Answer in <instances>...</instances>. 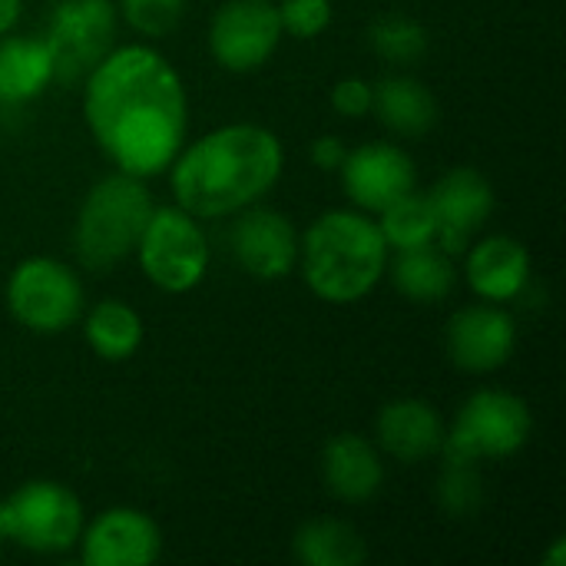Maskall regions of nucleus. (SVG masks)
Returning <instances> with one entry per match:
<instances>
[{
  "label": "nucleus",
  "instance_id": "nucleus-1",
  "mask_svg": "<svg viewBox=\"0 0 566 566\" xmlns=\"http://www.w3.org/2000/svg\"><path fill=\"white\" fill-rule=\"evenodd\" d=\"M83 116L119 172L159 176L186 143L189 103L182 76L153 46H116L86 73Z\"/></svg>",
  "mask_w": 566,
  "mask_h": 566
},
{
  "label": "nucleus",
  "instance_id": "nucleus-2",
  "mask_svg": "<svg viewBox=\"0 0 566 566\" xmlns=\"http://www.w3.org/2000/svg\"><path fill=\"white\" fill-rule=\"evenodd\" d=\"M285 169L282 139L255 123L219 126L196 143H182L169 163L176 206L196 219H226L275 189Z\"/></svg>",
  "mask_w": 566,
  "mask_h": 566
},
{
  "label": "nucleus",
  "instance_id": "nucleus-3",
  "mask_svg": "<svg viewBox=\"0 0 566 566\" xmlns=\"http://www.w3.org/2000/svg\"><path fill=\"white\" fill-rule=\"evenodd\" d=\"M388 242L375 219L358 209L322 212L298 239V265L312 295L352 305L371 295L388 272Z\"/></svg>",
  "mask_w": 566,
  "mask_h": 566
},
{
  "label": "nucleus",
  "instance_id": "nucleus-4",
  "mask_svg": "<svg viewBox=\"0 0 566 566\" xmlns=\"http://www.w3.org/2000/svg\"><path fill=\"white\" fill-rule=\"evenodd\" d=\"M153 196L139 176L113 172L99 179L80 212L73 229V249L86 272H109L136 252V242L153 216Z\"/></svg>",
  "mask_w": 566,
  "mask_h": 566
},
{
  "label": "nucleus",
  "instance_id": "nucleus-5",
  "mask_svg": "<svg viewBox=\"0 0 566 566\" xmlns=\"http://www.w3.org/2000/svg\"><path fill=\"white\" fill-rule=\"evenodd\" d=\"M534 431V415L527 401L504 388H481L474 391L454 424L444 431L441 454L444 461L478 464V461H501L517 454Z\"/></svg>",
  "mask_w": 566,
  "mask_h": 566
},
{
  "label": "nucleus",
  "instance_id": "nucleus-6",
  "mask_svg": "<svg viewBox=\"0 0 566 566\" xmlns=\"http://www.w3.org/2000/svg\"><path fill=\"white\" fill-rule=\"evenodd\" d=\"M143 275L169 295L192 292L209 269V239L196 216L179 206L153 209L136 252Z\"/></svg>",
  "mask_w": 566,
  "mask_h": 566
},
{
  "label": "nucleus",
  "instance_id": "nucleus-7",
  "mask_svg": "<svg viewBox=\"0 0 566 566\" xmlns=\"http://www.w3.org/2000/svg\"><path fill=\"white\" fill-rule=\"evenodd\" d=\"M7 541L30 554H66L83 534V504L60 481H27L3 501Z\"/></svg>",
  "mask_w": 566,
  "mask_h": 566
},
{
  "label": "nucleus",
  "instance_id": "nucleus-8",
  "mask_svg": "<svg viewBox=\"0 0 566 566\" xmlns=\"http://www.w3.org/2000/svg\"><path fill=\"white\" fill-rule=\"evenodd\" d=\"M7 308L23 328L60 335L83 315V282L60 259H23L7 279Z\"/></svg>",
  "mask_w": 566,
  "mask_h": 566
},
{
  "label": "nucleus",
  "instance_id": "nucleus-9",
  "mask_svg": "<svg viewBox=\"0 0 566 566\" xmlns=\"http://www.w3.org/2000/svg\"><path fill=\"white\" fill-rule=\"evenodd\" d=\"M113 0H56L43 30V43L53 56L56 80L73 83L86 76L113 50Z\"/></svg>",
  "mask_w": 566,
  "mask_h": 566
},
{
  "label": "nucleus",
  "instance_id": "nucleus-10",
  "mask_svg": "<svg viewBox=\"0 0 566 566\" xmlns=\"http://www.w3.org/2000/svg\"><path fill=\"white\" fill-rule=\"evenodd\" d=\"M282 43L272 0H226L209 20V53L229 73L262 70Z\"/></svg>",
  "mask_w": 566,
  "mask_h": 566
},
{
  "label": "nucleus",
  "instance_id": "nucleus-11",
  "mask_svg": "<svg viewBox=\"0 0 566 566\" xmlns=\"http://www.w3.org/2000/svg\"><path fill=\"white\" fill-rule=\"evenodd\" d=\"M517 345L514 315L497 302H478L458 308L444 325V352L454 368L468 375H491L511 361Z\"/></svg>",
  "mask_w": 566,
  "mask_h": 566
},
{
  "label": "nucleus",
  "instance_id": "nucleus-12",
  "mask_svg": "<svg viewBox=\"0 0 566 566\" xmlns=\"http://www.w3.org/2000/svg\"><path fill=\"white\" fill-rule=\"evenodd\" d=\"M239 219L232 222V255L239 269L259 282H279L295 272L298 265V229L295 222L265 206H249L235 212Z\"/></svg>",
  "mask_w": 566,
  "mask_h": 566
},
{
  "label": "nucleus",
  "instance_id": "nucleus-13",
  "mask_svg": "<svg viewBox=\"0 0 566 566\" xmlns=\"http://www.w3.org/2000/svg\"><path fill=\"white\" fill-rule=\"evenodd\" d=\"M76 547L86 566H153L163 554V534L149 514L109 507L83 524Z\"/></svg>",
  "mask_w": 566,
  "mask_h": 566
},
{
  "label": "nucleus",
  "instance_id": "nucleus-14",
  "mask_svg": "<svg viewBox=\"0 0 566 566\" xmlns=\"http://www.w3.org/2000/svg\"><path fill=\"white\" fill-rule=\"evenodd\" d=\"M342 189L361 212H381L388 202L415 189L418 169L405 146L398 143H361L348 149L342 163Z\"/></svg>",
  "mask_w": 566,
  "mask_h": 566
},
{
  "label": "nucleus",
  "instance_id": "nucleus-15",
  "mask_svg": "<svg viewBox=\"0 0 566 566\" xmlns=\"http://www.w3.org/2000/svg\"><path fill=\"white\" fill-rule=\"evenodd\" d=\"M428 196L438 216V245L448 255H461L471 245V235L494 212V186L474 166L448 169Z\"/></svg>",
  "mask_w": 566,
  "mask_h": 566
},
{
  "label": "nucleus",
  "instance_id": "nucleus-16",
  "mask_svg": "<svg viewBox=\"0 0 566 566\" xmlns=\"http://www.w3.org/2000/svg\"><path fill=\"white\" fill-rule=\"evenodd\" d=\"M444 431L441 415L424 398H395L375 418L378 448L401 464H421L441 454Z\"/></svg>",
  "mask_w": 566,
  "mask_h": 566
},
{
  "label": "nucleus",
  "instance_id": "nucleus-17",
  "mask_svg": "<svg viewBox=\"0 0 566 566\" xmlns=\"http://www.w3.org/2000/svg\"><path fill=\"white\" fill-rule=\"evenodd\" d=\"M464 275L478 298L484 302H514L531 282V252L511 235H488L464 249Z\"/></svg>",
  "mask_w": 566,
  "mask_h": 566
},
{
  "label": "nucleus",
  "instance_id": "nucleus-18",
  "mask_svg": "<svg viewBox=\"0 0 566 566\" xmlns=\"http://www.w3.org/2000/svg\"><path fill=\"white\" fill-rule=\"evenodd\" d=\"M322 481L332 497L345 504L371 501L385 484V464L378 444L361 434H335L322 448Z\"/></svg>",
  "mask_w": 566,
  "mask_h": 566
},
{
  "label": "nucleus",
  "instance_id": "nucleus-19",
  "mask_svg": "<svg viewBox=\"0 0 566 566\" xmlns=\"http://www.w3.org/2000/svg\"><path fill=\"white\" fill-rule=\"evenodd\" d=\"M371 86H375L371 113L395 136L415 139V136H424V133H431L438 126V113H441L438 99L418 76L391 73V76H381Z\"/></svg>",
  "mask_w": 566,
  "mask_h": 566
},
{
  "label": "nucleus",
  "instance_id": "nucleus-20",
  "mask_svg": "<svg viewBox=\"0 0 566 566\" xmlns=\"http://www.w3.org/2000/svg\"><path fill=\"white\" fill-rule=\"evenodd\" d=\"M388 269H391V285L398 289V295L418 305L444 302L458 289L454 255H448L438 242L395 249V259H388Z\"/></svg>",
  "mask_w": 566,
  "mask_h": 566
},
{
  "label": "nucleus",
  "instance_id": "nucleus-21",
  "mask_svg": "<svg viewBox=\"0 0 566 566\" xmlns=\"http://www.w3.org/2000/svg\"><path fill=\"white\" fill-rule=\"evenodd\" d=\"M53 80H56L53 56L43 36H3L0 40V103L23 106L36 99Z\"/></svg>",
  "mask_w": 566,
  "mask_h": 566
},
{
  "label": "nucleus",
  "instance_id": "nucleus-22",
  "mask_svg": "<svg viewBox=\"0 0 566 566\" xmlns=\"http://www.w3.org/2000/svg\"><path fill=\"white\" fill-rule=\"evenodd\" d=\"M292 554L305 566H361L368 560L361 531L335 517L305 521L292 537Z\"/></svg>",
  "mask_w": 566,
  "mask_h": 566
},
{
  "label": "nucleus",
  "instance_id": "nucleus-23",
  "mask_svg": "<svg viewBox=\"0 0 566 566\" xmlns=\"http://www.w3.org/2000/svg\"><path fill=\"white\" fill-rule=\"evenodd\" d=\"M83 335L103 361H129L143 345V318L129 302L103 298L86 312Z\"/></svg>",
  "mask_w": 566,
  "mask_h": 566
},
{
  "label": "nucleus",
  "instance_id": "nucleus-24",
  "mask_svg": "<svg viewBox=\"0 0 566 566\" xmlns=\"http://www.w3.org/2000/svg\"><path fill=\"white\" fill-rule=\"evenodd\" d=\"M378 229L388 242V249H415L438 242V216L428 192L408 189L395 202H388L378 212Z\"/></svg>",
  "mask_w": 566,
  "mask_h": 566
},
{
  "label": "nucleus",
  "instance_id": "nucleus-25",
  "mask_svg": "<svg viewBox=\"0 0 566 566\" xmlns=\"http://www.w3.org/2000/svg\"><path fill=\"white\" fill-rule=\"evenodd\" d=\"M368 46L378 60L408 70L415 63H421L428 56V30L415 20V17H401V13H388L378 17L368 30Z\"/></svg>",
  "mask_w": 566,
  "mask_h": 566
},
{
  "label": "nucleus",
  "instance_id": "nucleus-26",
  "mask_svg": "<svg viewBox=\"0 0 566 566\" xmlns=\"http://www.w3.org/2000/svg\"><path fill=\"white\" fill-rule=\"evenodd\" d=\"M438 501L451 517H474L484 504V484H481L478 464L448 461V468L441 474Z\"/></svg>",
  "mask_w": 566,
  "mask_h": 566
},
{
  "label": "nucleus",
  "instance_id": "nucleus-27",
  "mask_svg": "<svg viewBox=\"0 0 566 566\" xmlns=\"http://www.w3.org/2000/svg\"><path fill=\"white\" fill-rule=\"evenodd\" d=\"M126 23L143 36H166L179 27L186 0H119Z\"/></svg>",
  "mask_w": 566,
  "mask_h": 566
},
{
  "label": "nucleus",
  "instance_id": "nucleus-28",
  "mask_svg": "<svg viewBox=\"0 0 566 566\" xmlns=\"http://www.w3.org/2000/svg\"><path fill=\"white\" fill-rule=\"evenodd\" d=\"M282 33L298 40H315L332 23V0H282L279 3Z\"/></svg>",
  "mask_w": 566,
  "mask_h": 566
},
{
  "label": "nucleus",
  "instance_id": "nucleus-29",
  "mask_svg": "<svg viewBox=\"0 0 566 566\" xmlns=\"http://www.w3.org/2000/svg\"><path fill=\"white\" fill-rule=\"evenodd\" d=\"M375 86L361 76H345L332 86V109L345 119H361L371 113Z\"/></svg>",
  "mask_w": 566,
  "mask_h": 566
},
{
  "label": "nucleus",
  "instance_id": "nucleus-30",
  "mask_svg": "<svg viewBox=\"0 0 566 566\" xmlns=\"http://www.w3.org/2000/svg\"><path fill=\"white\" fill-rule=\"evenodd\" d=\"M345 156H348V146H345V139H338V136H318V139L312 143V163H315L322 172H338L342 163H345Z\"/></svg>",
  "mask_w": 566,
  "mask_h": 566
},
{
  "label": "nucleus",
  "instance_id": "nucleus-31",
  "mask_svg": "<svg viewBox=\"0 0 566 566\" xmlns=\"http://www.w3.org/2000/svg\"><path fill=\"white\" fill-rule=\"evenodd\" d=\"M23 0H0V36L13 30V23L20 20Z\"/></svg>",
  "mask_w": 566,
  "mask_h": 566
},
{
  "label": "nucleus",
  "instance_id": "nucleus-32",
  "mask_svg": "<svg viewBox=\"0 0 566 566\" xmlns=\"http://www.w3.org/2000/svg\"><path fill=\"white\" fill-rule=\"evenodd\" d=\"M566 560V544L564 541H557L554 544V551H551V557H547V566H564Z\"/></svg>",
  "mask_w": 566,
  "mask_h": 566
},
{
  "label": "nucleus",
  "instance_id": "nucleus-33",
  "mask_svg": "<svg viewBox=\"0 0 566 566\" xmlns=\"http://www.w3.org/2000/svg\"><path fill=\"white\" fill-rule=\"evenodd\" d=\"M7 541V521H3V501H0V547Z\"/></svg>",
  "mask_w": 566,
  "mask_h": 566
}]
</instances>
